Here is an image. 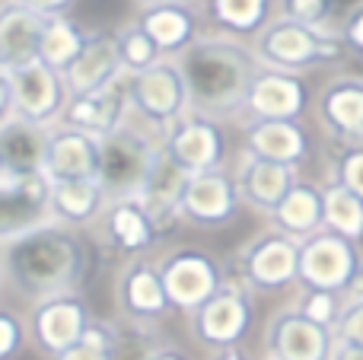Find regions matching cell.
Listing matches in <instances>:
<instances>
[{
    "instance_id": "obj_1",
    "label": "cell",
    "mask_w": 363,
    "mask_h": 360,
    "mask_svg": "<svg viewBox=\"0 0 363 360\" xmlns=\"http://www.w3.org/2000/svg\"><path fill=\"white\" fill-rule=\"evenodd\" d=\"M188 106L204 118L245 108L258 61L245 45L233 38H201L182 55L179 64Z\"/></svg>"
},
{
    "instance_id": "obj_2",
    "label": "cell",
    "mask_w": 363,
    "mask_h": 360,
    "mask_svg": "<svg viewBox=\"0 0 363 360\" xmlns=\"http://www.w3.org/2000/svg\"><path fill=\"white\" fill-rule=\"evenodd\" d=\"M6 271L13 284L32 297H64L83 271L80 242L55 223L38 227L6 242Z\"/></svg>"
},
{
    "instance_id": "obj_3",
    "label": "cell",
    "mask_w": 363,
    "mask_h": 360,
    "mask_svg": "<svg viewBox=\"0 0 363 360\" xmlns=\"http://www.w3.org/2000/svg\"><path fill=\"white\" fill-rule=\"evenodd\" d=\"M258 55L274 70L303 74L309 67H322V64L338 61L345 55V48L338 42V32L315 29V26H303V23L281 16L277 23L262 29V35H258Z\"/></svg>"
},
{
    "instance_id": "obj_4",
    "label": "cell",
    "mask_w": 363,
    "mask_h": 360,
    "mask_svg": "<svg viewBox=\"0 0 363 360\" xmlns=\"http://www.w3.org/2000/svg\"><path fill=\"white\" fill-rule=\"evenodd\" d=\"M160 147H153L140 131L118 128V131L99 137V159H96V182L108 201L138 198L150 176Z\"/></svg>"
},
{
    "instance_id": "obj_5",
    "label": "cell",
    "mask_w": 363,
    "mask_h": 360,
    "mask_svg": "<svg viewBox=\"0 0 363 360\" xmlns=\"http://www.w3.org/2000/svg\"><path fill=\"white\" fill-rule=\"evenodd\" d=\"M363 261V252L354 240L319 230L315 236L300 242V268H296V284L303 291H328L347 297Z\"/></svg>"
},
{
    "instance_id": "obj_6",
    "label": "cell",
    "mask_w": 363,
    "mask_h": 360,
    "mask_svg": "<svg viewBox=\"0 0 363 360\" xmlns=\"http://www.w3.org/2000/svg\"><path fill=\"white\" fill-rule=\"evenodd\" d=\"M296 268H300V242L277 230L255 236L239 252V274L249 291H284L296 284Z\"/></svg>"
},
{
    "instance_id": "obj_7",
    "label": "cell",
    "mask_w": 363,
    "mask_h": 360,
    "mask_svg": "<svg viewBox=\"0 0 363 360\" xmlns=\"http://www.w3.org/2000/svg\"><path fill=\"white\" fill-rule=\"evenodd\" d=\"M252 300L245 284H223L201 310L191 313V329L198 335V342H204L207 348L230 351L249 335L252 329Z\"/></svg>"
},
{
    "instance_id": "obj_8",
    "label": "cell",
    "mask_w": 363,
    "mask_h": 360,
    "mask_svg": "<svg viewBox=\"0 0 363 360\" xmlns=\"http://www.w3.org/2000/svg\"><path fill=\"white\" fill-rule=\"evenodd\" d=\"M51 179L48 176H0V242H13L38 227H48Z\"/></svg>"
},
{
    "instance_id": "obj_9",
    "label": "cell",
    "mask_w": 363,
    "mask_h": 360,
    "mask_svg": "<svg viewBox=\"0 0 363 360\" xmlns=\"http://www.w3.org/2000/svg\"><path fill=\"white\" fill-rule=\"evenodd\" d=\"M315 118L328 140L338 147L363 144V77H335L315 96Z\"/></svg>"
},
{
    "instance_id": "obj_10",
    "label": "cell",
    "mask_w": 363,
    "mask_h": 360,
    "mask_svg": "<svg viewBox=\"0 0 363 360\" xmlns=\"http://www.w3.org/2000/svg\"><path fill=\"white\" fill-rule=\"evenodd\" d=\"M335 348V332L306 319L296 306L281 310L268 322L264 351L268 360H328Z\"/></svg>"
},
{
    "instance_id": "obj_11",
    "label": "cell",
    "mask_w": 363,
    "mask_h": 360,
    "mask_svg": "<svg viewBox=\"0 0 363 360\" xmlns=\"http://www.w3.org/2000/svg\"><path fill=\"white\" fill-rule=\"evenodd\" d=\"M309 102H313V93L300 74L268 67L258 70L252 80L245 108L255 121H300Z\"/></svg>"
},
{
    "instance_id": "obj_12",
    "label": "cell",
    "mask_w": 363,
    "mask_h": 360,
    "mask_svg": "<svg viewBox=\"0 0 363 360\" xmlns=\"http://www.w3.org/2000/svg\"><path fill=\"white\" fill-rule=\"evenodd\" d=\"M166 287V297H169L172 306L179 310H201L213 293L223 287V278H220L217 261L207 252H179L172 255L163 265V274H160Z\"/></svg>"
},
{
    "instance_id": "obj_13",
    "label": "cell",
    "mask_w": 363,
    "mask_h": 360,
    "mask_svg": "<svg viewBox=\"0 0 363 360\" xmlns=\"http://www.w3.org/2000/svg\"><path fill=\"white\" fill-rule=\"evenodd\" d=\"M239 210V189L236 179H230L223 169L198 172L191 176L182 198V214L198 227H223Z\"/></svg>"
},
{
    "instance_id": "obj_14",
    "label": "cell",
    "mask_w": 363,
    "mask_h": 360,
    "mask_svg": "<svg viewBox=\"0 0 363 360\" xmlns=\"http://www.w3.org/2000/svg\"><path fill=\"white\" fill-rule=\"evenodd\" d=\"M166 150L176 159L182 169H188L191 176L198 172H213L223 163V134L213 125V118H204V115H194V118L182 121L176 131L166 140Z\"/></svg>"
},
{
    "instance_id": "obj_15",
    "label": "cell",
    "mask_w": 363,
    "mask_h": 360,
    "mask_svg": "<svg viewBox=\"0 0 363 360\" xmlns=\"http://www.w3.org/2000/svg\"><path fill=\"white\" fill-rule=\"evenodd\" d=\"M245 153L296 169L309 159L313 140L300 121H252L245 128Z\"/></svg>"
},
{
    "instance_id": "obj_16",
    "label": "cell",
    "mask_w": 363,
    "mask_h": 360,
    "mask_svg": "<svg viewBox=\"0 0 363 360\" xmlns=\"http://www.w3.org/2000/svg\"><path fill=\"white\" fill-rule=\"evenodd\" d=\"M48 140L51 137L35 121H4L0 125V166H4V176H45Z\"/></svg>"
},
{
    "instance_id": "obj_17",
    "label": "cell",
    "mask_w": 363,
    "mask_h": 360,
    "mask_svg": "<svg viewBox=\"0 0 363 360\" xmlns=\"http://www.w3.org/2000/svg\"><path fill=\"white\" fill-rule=\"evenodd\" d=\"M188 182H191V172L182 169L169 157V150L160 147L157 159L150 166V176L144 182V191L138 195L140 204L147 208V214H150V220L157 223V230L166 227L176 214H182V198H185Z\"/></svg>"
},
{
    "instance_id": "obj_18",
    "label": "cell",
    "mask_w": 363,
    "mask_h": 360,
    "mask_svg": "<svg viewBox=\"0 0 363 360\" xmlns=\"http://www.w3.org/2000/svg\"><path fill=\"white\" fill-rule=\"evenodd\" d=\"M294 185H296V169L271 163V159H258V157H252V153H245L242 166H239V172H236L239 201L252 204L255 210H262V214H268V217Z\"/></svg>"
},
{
    "instance_id": "obj_19",
    "label": "cell",
    "mask_w": 363,
    "mask_h": 360,
    "mask_svg": "<svg viewBox=\"0 0 363 360\" xmlns=\"http://www.w3.org/2000/svg\"><path fill=\"white\" fill-rule=\"evenodd\" d=\"M86 313H83L80 300L70 297H51L45 300L35 310V319H32V332H35L38 344H42L48 354H64L67 348L83 342L86 335Z\"/></svg>"
},
{
    "instance_id": "obj_20",
    "label": "cell",
    "mask_w": 363,
    "mask_h": 360,
    "mask_svg": "<svg viewBox=\"0 0 363 360\" xmlns=\"http://www.w3.org/2000/svg\"><path fill=\"white\" fill-rule=\"evenodd\" d=\"M271 223L277 233L290 236V240L303 242L325 230V201H322V185L300 182L284 195V201L271 210Z\"/></svg>"
},
{
    "instance_id": "obj_21",
    "label": "cell",
    "mask_w": 363,
    "mask_h": 360,
    "mask_svg": "<svg viewBox=\"0 0 363 360\" xmlns=\"http://www.w3.org/2000/svg\"><path fill=\"white\" fill-rule=\"evenodd\" d=\"M6 74H10V93L19 108V118L42 125L57 102V80L51 77V70L42 61H29L10 67Z\"/></svg>"
},
{
    "instance_id": "obj_22",
    "label": "cell",
    "mask_w": 363,
    "mask_h": 360,
    "mask_svg": "<svg viewBox=\"0 0 363 360\" xmlns=\"http://www.w3.org/2000/svg\"><path fill=\"white\" fill-rule=\"evenodd\" d=\"M96 159H99V140L83 131L51 134L48 140V163L45 176L51 182L67 179H96Z\"/></svg>"
},
{
    "instance_id": "obj_23",
    "label": "cell",
    "mask_w": 363,
    "mask_h": 360,
    "mask_svg": "<svg viewBox=\"0 0 363 360\" xmlns=\"http://www.w3.org/2000/svg\"><path fill=\"white\" fill-rule=\"evenodd\" d=\"M48 32L42 13L29 10V6H16L0 16V61L10 67L29 64L32 55L42 48V38Z\"/></svg>"
},
{
    "instance_id": "obj_24",
    "label": "cell",
    "mask_w": 363,
    "mask_h": 360,
    "mask_svg": "<svg viewBox=\"0 0 363 360\" xmlns=\"http://www.w3.org/2000/svg\"><path fill=\"white\" fill-rule=\"evenodd\" d=\"M138 106L153 121L176 118L182 108L188 106L182 74H176L172 67H150L147 74H140L138 77Z\"/></svg>"
},
{
    "instance_id": "obj_25",
    "label": "cell",
    "mask_w": 363,
    "mask_h": 360,
    "mask_svg": "<svg viewBox=\"0 0 363 360\" xmlns=\"http://www.w3.org/2000/svg\"><path fill=\"white\" fill-rule=\"evenodd\" d=\"M121 112H125V106H121L118 89L102 86V89H96V93L80 96V99L70 106V125H74L77 131L99 140L121 128Z\"/></svg>"
},
{
    "instance_id": "obj_26",
    "label": "cell",
    "mask_w": 363,
    "mask_h": 360,
    "mask_svg": "<svg viewBox=\"0 0 363 360\" xmlns=\"http://www.w3.org/2000/svg\"><path fill=\"white\" fill-rule=\"evenodd\" d=\"M108 233L121 249L138 252L153 242L157 223L150 220L140 198H121V201H108Z\"/></svg>"
},
{
    "instance_id": "obj_27",
    "label": "cell",
    "mask_w": 363,
    "mask_h": 360,
    "mask_svg": "<svg viewBox=\"0 0 363 360\" xmlns=\"http://www.w3.org/2000/svg\"><path fill=\"white\" fill-rule=\"evenodd\" d=\"M115 64H118V51L108 38H99L89 48H83L80 55L74 57V64L67 67V80L70 89H77L80 96L96 93V89L108 86V77H112Z\"/></svg>"
},
{
    "instance_id": "obj_28",
    "label": "cell",
    "mask_w": 363,
    "mask_h": 360,
    "mask_svg": "<svg viewBox=\"0 0 363 360\" xmlns=\"http://www.w3.org/2000/svg\"><path fill=\"white\" fill-rule=\"evenodd\" d=\"M106 204L96 179H67V182H51V210L70 223H83Z\"/></svg>"
},
{
    "instance_id": "obj_29",
    "label": "cell",
    "mask_w": 363,
    "mask_h": 360,
    "mask_svg": "<svg viewBox=\"0 0 363 360\" xmlns=\"http://www.w3.org/2000/svg\"><path fill=\"white\" fill-rule=\"evenodd\" d=\"M322 201H325V230L345 236V240H363V198L347 191L332 179L322 185Z\"/></svg>"
},
{
    "instance_id": "obj_30",
    "label": "cell",
    "mask_w": 363,
    "mask_h": 360,
    "mask_svg": "<svg viewBox=\"0 0 363 360\" xmlns=\"http://www.w3.org/2000/svg\"><path fill=\"white\" fill-rule=\"evenodd\" d=\"M125 303L131 313L138 316H163L166 306H169V297H166V287L160 281V274H153L150 268H134L125 278Z\"/></svg>"
},
{
    "instance_id": "obj_31",
    "label": "cell",
    "mask_w": 363,
    "mask_h": 360,
    "mask_svg": "<svg viewBox=\"0 0 363 360\" xmlns=\"http://www.w3.org/2000/svg\"><path fill=\"white\" fill-rule=\"evenodd\" d=\"M211 13L226 32L249 35L264 26L271 13V0H211Z\"/></svg>"
},
{
    "instance_id": "obj_32",
    "label": "cell",
    "mask_w": 363,
    "mask_h": 360,
    "mask_svg": "<svg viewBox=\"0 0 363 360\" xmlns=\"http://www.w3.org/2000/svg\"><path fill=\"white\" fill-rule=\"evenodd\" d=\"M144 32L150 35V42L163 45V48H176L191 38V16L179 6H160L147 16Z\"/></svg>"
},
{
    "instance_id": "obj_33",
    "label": "cell",
    "mask_w": 363,
    "mask_h": 360,
    "mask_svg": "<svg viewBox=\"0 0 363 360\" xmlns=\"http://www.w3.org/2000/svg\"><path fill=\"white\" fill-rule=\"evenodd\" d=\"M341 306H345V297H341V293L303 291L296 310H300L306 319H313V322L325 325V329H335V322H338V316H341Z\"/></svg>"
},
{
    "instance_id": "obj_34",
    "label": "cell",
    "mask_w": 363,
    "mask_h": 360,
    "mask_svg": "<svg viewBox=\"0 0 363 360\" xmlns=\"http://www.w3.org/2000/svg\"><path fill=\"white\" fill-rule=\"evenodd\" d=\"M38 51H42V57L48 64L64 67V64H70L77 57V32L70 29V26H64V23L48 26V32H45L42 48Z\"/></svg>"
},
{
    "instance_id": "obj_35",
    "label": "cell",
    "mask_w": 363,
    "mask_h": 360,
    "mask_svg": "<svg viewBox=\"0 0 363 360\" xmlns=\"http://www.w3.org/2000/svg\"><path fill=\"white\" fill-rule=\"evenodd\" d=\"M281 10H284V19L325 29L328 19H332L335 0H281Z\"/></svg>"
},
{
    "instance_id": "obj_36",
    "label": "cell",
    "mask_w": 363,
    "mask_h": 360,
    "mask_svg": "<svg viewBox=\"0 0 363 360\" xmlns=\"http://www.w3.org/2000/svg\"><path fill=\"white\" fill-rule=\"evenodd\" d=\"M335 182L345 185L347 191H354L363 198V144L360 147H341V153L335 157Z\"/></svg>"
},
{
    "instance_id": "obj_37",
    "label": "cell",
    "mask_w": 363,
    "mask_h": 360,
    "mask_svg": "<svg viewBox=\"0 0 363 360\" xmlns=\"http://www.w3.org/2000/svg\"><path fill=\"white\" fill-rule=\"evenodd\" d=\"M332 332H335V342L363 344V297H345L341 316Z\"/></svg>"
},
{
    "instance_id": "obj_38",
    "label": "cell",
    "mask_w": 363,
    "mask_h": 360,
    "mask_svg": "<svg viewBox=\"0 0 363 360\" xmlns=\"http://www.w3.org/2000/svg\"><path fill=\"white\" fill-rule=\"evenodd\" d=\"M335 32H338V42H341V48H345V55L363 61V4L351 6V10L341 16Z\"/></svg>"
},
{
    "instance_id": "obj_39",
    "label": "cell",
    "mask_w": 363,
    "mask_h": 360,
    "mask_svg": "<svg viewBox=\"0 0 363 360\" xmlns=\"http://www.w3.org/2000/svg\"><path fill=\"white\" fill-rule=\"evenodd\" d=\"M125 61L138 64V67H144V64L153 61V42L147 32H134V35L125 38Z\"/></svg>"
},
{
    "instance_id": "obj_40",
    "label": "cell",
    "mask_w": 363,
    "mask_h": 360,
    "mask_svg": "<svg viewBox=\"0 0 363 360\" xmlns=\"http://www.w3.org/2000/svg\"><path fill=\"white\" fill-rule=\"evenodd\" d=\"M55 360H115V357H112V344H96V342H86V338H83L80 344L67 348Z\"/></svg>"
},
{
    "instance_id": "obj_41",
    "label": "cell",
    "mask_w": 363,
    "mask_h": 360,
    "mask_svg": "<svg viewBox=\"0 0 363 360\" xmlns=\"http://www.w3.org/2000/svg\"><path fill=\"white\" fill-rule=\"evenodd\" d=\"M19 348V322L10 313H0V360H6Z\"/></svg>"
},
{
    "instance_id": "obj_42",
    "label": "cell",
    "mask_w": 363,
    "mask_h": 360,
    "mask_svg": "<svg viewBox=\"0 0 363 360\" xmlns=\"http://www.w3.org/2000/svg\"><path fill=\"white\" fill-rule=\"evenodd\" d=\"M328 360H363V344H351V342H335L332 357Z\"/></svg>"
},
{
    "instance_id": "obj_43",
    "label": "cell",
    "mask_w": 363,
    "mask_h": 360,
    "mask_svg": "<svg viewBox=\"0 0 363 360\" xmlns=\"http://www.w3.org/2000/svg\"><path fill=\"white\" fill-rule=\"evenodd\" d=\"M29 10H35V13H45V10H55V6H61L64 0H23Z\"/></svg>"
},
{
    "instance_id": "obj_44",
    "label": "cell",
    "mask_w": 363,
    "mask_h": 360,
    "mask_svg": "<svg viewBox=\"0 0 363 360\" xmlns=\"http://www.w3.org/2000/svg\"><path fill=\"white\" fill-rule=\"evenodd\" d=\"M144 360H188L182 351H153V354H147Z\"/></svg>"
},
{
    "instance_id": "obj_45",
    "label": "cell",
    "mask_w": 363,
    "mask_h": 360,
    "mask_svg": "<svg viewBox=\"0 0 363 360\" xmlns=\"http://www.w3.org/2000/svg\"><path fill=\"white\" fill-rule=\"evenodd\" d=\"M6 96H10V74L0 70V112H4V106H6Z\"/></svg>"
},
{
    "instance_id": "obj_46",
    "label": "cell",
    "mask_w": 363,
    "mask_h": 360,
    "mask_svg": "<svg viewBox=\"0 0 363 360\" xmlns=\"http://www.w3.org/2000/svg\"><path fill=\"white\" fill-rule=\"evenodd\" d=\"M347 297H363V261H360L357 274H354V284H351V291H347Z\"/></svg>"
},
{
    "instance_id": "obj_47",
    "label": "cell",
    "mask_w": 363,
    "mask_h": 360,
    "mask_svg": "<svg viewBox=\"0 0 363 360\" xmlns=\"http://www.w3.org/2000/svg\"><path fill=\"white\" fill-rule=\"evenodd\" d=\"M213 360H245V354L242 351H236V348H230V351H220Z\"/></svg>"
},
{
    "instance_id": "obj_48",
    "label": "cell",
    "mask_w": 363,
    "mask_h": 360,
    "mask_svg": "<svg viewBox=\"0 0 363 360\" xmlns=\"http://www.w3.org/2000/svg\"><path fill=\"white\" fill-rule=\"evenodd\" d=\"M147 4H169V0H147Z\"/></svg>"
},
{
    "instance_id": "obj_49",
    "label": "cell",
    "mask_w": 363,
    "mask_h": 360,
    "mask_svg": "<svg viewBox=\"0 0 363 360\" xmlns=\"http://www.w3.org/2000/svg\"><path fill=\"white\" fill-rule=\"evenodd\" d=\"M0 176H4V166H0Z\"/></svg>"
}]
</instances>
